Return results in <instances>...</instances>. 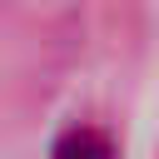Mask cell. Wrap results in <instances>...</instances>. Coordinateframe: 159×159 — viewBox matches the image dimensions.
<instances>
[{
	"label": "cell",
	"mask_w": 159,
	"mask_h": 159,
	"mask_svg": "<svg viewBox=\"0 0 159 159\" xmlns=\"http://www.w3.org/2000/svg\"><path fill=\"white\" fill-rule=\"evenodd\" d=\"M55 149H60V154H75V149H80V154H109L114 144H109L104 134H89V129H75V134H65V139H60Z\"/></svg>",
	"instance_id": "cell-1"
}]
</instances>
